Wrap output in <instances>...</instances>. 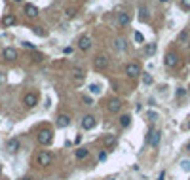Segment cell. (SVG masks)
<instances>
[{"label": "cell", "instance_id": "cell-1", "mask_svg": "<svg viewBox=\"0 0 190 180\" xmlns=\"http://www.w3.org/2000/svg\"><path fill=\"white\" fill-rule=\"evenodd\" d=\"M107 66H108V57L105 53H99L93 57V68L95 70H105Z\"/></svg>", "mask_w": 190, "mask_h": 180}, {"label": "cell", "instance_id": "cell-2", "mask_svg": "<svg viewBox=\"0 0 190 180\" xmlns=\"http://www.w3.org/2000/svg\"><path fill=\"white\" fill-rule=\"evenodd\" d=\"M38 142H40L42 146H50V144L53 142V133H51L50 129H42V131L38 133Z\"/></svg>", "mask_w": 190, "mask_h": 180}, {"label": "cell", "instance_id": "cell-3", "mask_svg": "<svg viewBox=\"0 0 190 180\" xmlns=\"http://www.w3.org/2000/svg\"><path fill=\"white\" fill-rule=\"evenodd\" d=\"M38 99H40L38 93H32V91H30V93H27V95L23 97V104H25L27 108H32V106L38 104Z\"/></svg>", "mask_w": 190, "mask_h": 180}, {"label": "cell", "instance_id": "cell-4", "mask_svg": "<svg viewBox=\"0 0 190 180\" xmlns=\"http://www.w3.org/2000/svg\"><path fill=\"white\" fill-rule=\"evenodd\" d=\"M51 159H53V155H51V152H48V150H44V152H40V154H38V157H36V161H38V165H42V167H46V165H50V163H51Z\"/></svg>", "mask_w": 190, "mask_h": 180}, {"label": "cell", "instance_id": "cell-5", "mask_svg": "<svg viewBox=\"0 0 190 180\" xmlns=\"http://www.w3.org/2000/svg\"><path fill=\"white\" fill-rule=\"evenodd\" d=\"M126 74H127L129 78H137V76L141 74V66H139L137 63H127V65H126Z\"/></svg>", "mask_w": 190, "mask_h": 180}, {"label": "cell", "instance_id": "cell-6", "mask_svg": "<svg viewBox=\"0 0 190 180\" xmlns=\"http://www.w3.org/2000/svg\"><path fill=\"white\" fill-rule=\"evenodd\" d=\"M78 48H80L82 51H87L89 48H91V36H89V34H82L80 38H78Z\"/></svg>", "mask_w": 190, "mask_h": 180}, {"label": "cell", "instance_id": "cell-7", "mask_svg": "<svg viewBox=\"0 0 190 180\" xmlns=\"http://www.w3.org/2000/svg\"><path fill=\"white\" fill-rule=\"evenodd\" d=\"M164 63H165V66H167V68H173V66H177V63H179V55H177V53H173V51L165 53V59H164Z\"/></svg>", "mask_w": 190, "mask_h": 180}, {"label": "cell", "instance_id": "cell-8", "mask_svg": "<svg viewBox=\"0 0 190 180\" xmlns=\"http://www.w3.org/2000/svg\"><path fill=\"white\" fill-rule=\"evenodd\" d=\"M107 108H108L110 114H118V112L122 110V100H120V99H110L108 104H107Z\"/></svg>", "mask_w": 190, "mask_h": 180}, {"label": "cell", "instance_id": "cell-9", "mask_svg": "<svg viewBox=\"0 0 190 180\" xmlns=\"http://www.w3.org/2000/svg\"><path fill=\"white\" fill-rule=\"evenodd\" d=\"M0 25H2L4 29L15 25V15H14V14H4V15H2V19H0Z\"/></svg>", "mask_w": 190, "mask_h": 180}, {"label": "cell", "instance_id": "cell-10", "mask_svg": "<svg viewBox=\"0 0 190 180\" xmlns=\"http://www.w3.org/2000/svg\"><path fill=\"white\" fill-rule=\"evenodd\" d=\"M97 125V121H95V118L93 116H84V119H82V129H86V131H89V129H93Z\"/></svg>", "mask_w": 190, "mask_h": 180}, {"label": "cell", "instance_id": "cell-11", "mask_svg": "<svg viewBox=\"0 0 190 180\" xmlns=\"http://www.w3.org/2000/svg\"><path fill=\"white\" fill-rule=\"evenodd\" d=\"M2 57H4L6 61H15V59H17V49H14V48H4V49H2Z\"/></svg>", "mask_w": 190, "mask_h": 180}, {"label": "cell", "instance_id": "cell-12", "mask_svg": "<svg viewBox=\"0 0 190 180\" xmlns=\"http://www.w3.org/2000/svg\"><path fill=\"white\" fill-rule=\"evenodd\" d=\"M160 139H162V133H160V131H150V137H148V144L152 146V148H156V146L160 144Z\"/></svg>", "mask_w": 190, "mask_h": 180}, {"label": "cell", "instance_id": "cell-13", "mask_svg": "<svg viewBox=\"0 0 190 180\" xmlns=\"http://www.w3.org/2000/svg\"><path fill=\"white\" fill-rule=\"evenodd\" d=\"M19 140L17 139H10L8 140V144H6V150L10 152V154H15V152H19Z\"/></svg>", "mask_w": 190, "mask_h": 180}, {"label": "cell", "instance_id": "cell-14", "mask_svg": "<svg viewBox=\"0 0 190 180\" xmlns=\"http://www.w3.org/2000/svg\"><path fill=\"white\" fill-rule=\"evenodd\" d=\"M129 21H131L129 14H126V12H120V14H118V25L126 27V25H129Z\"/></svg>", "mask_w": 190, "mask_h": 180}, {"label": "cell", "instance_id": "cell-15", "mask_svg": "<svg viewBox=\"0 0 190 180\" xmlns=\"http://www.w3.org/2000/svg\"><path fill=\"white\" fill-rule=\"evenodd\" d=\"M25 14H27L29 17H36V15H38V8H36L34 4H25Z\"/></svg>", "mask_w": 190, "mask_h": 180}, {"label": "cell", "instance_id": "cell-16", "mask_svg": "<svg viewBox=\"0 0 190 180\" xmlns=\"http://www.w3.org/2000/svg\"><path fill=\"white\" fill-rule=\"evenodd\" d=\"M69 125H71V118H69V116H65V114H63V116H59V118H57V127L65 129V127H69Z\"/></svg>", "mask_w": 190, "mask_h": 180}, {"label": "cell", "instance_id": "cell-17", "mask_svg": "<svg viewBox=\"0 0 190 180\" xmlns=\"http://www.w3.org/2000/svg\"><path fill=\"white\" fill-rule=\"evenodd\" d=\"M72 74H74V78H76V80H82V78L86 76V72H84V68H82V66H74V68H72Z\"/></svg>", "mask_w": 190, "mask_h": 180}, {"label": "cell", "instance_id": "cell-18", "mask_svg": "<svg viewBox=\"0 0 190 180\" xmlns=\"http://www.w3.org/2000/svg\"><path fill=\"white\" fill-rule=\"evenodd\" d=\"M87 155H89V150H87V148H78V150H76V157H78V159H86Z\"/></svg>", "mask_w": 190, "mask_h": 180}, {"label": "cell", "instance_id": "cell-19", "mask_svg": "<svg viewBox=\"0 0 190 180\" xmlns=\"http://www.w3.org/2000/svg\"><path fill=\"white\" fill-rule=\"evenodd\" d=\"M139 19H141V21H147V19H148V10H147V6H141V8H139Z\"/></svg>", "mask_w": 190, "mask_h": 180}, {"label": "cell", "instance_id": "cell-20", "mask_svg": "<svg viewBox=\"0 0 190 180\" xmlns=\"http://www.w3.org/2000/svg\"><path fill=\"white\" fill-rule=\"evenodd\" d=\"M129 123H131V116L129 114H124V116L120 118V125L122 127H129Z\"/></svg>", "mask_w": 190, "mask_h": 180}, {"label": "cell", "instance_id": "cell-21", "mask_svg": "<svg viewBox=\"0 0 190 180\" xmlns=\"http://www.w3.org/2000/svg\"><path fill=\"white\" fill-rule=\"evenodd\" d=\"M89 91H91V95H99L101 93V85L99 84H89Z\"/></svg>", "mask_w": 190, "mask_h": 180}, {"label": "cell", "instance_id": "cell-22", "mask_svg": "<svg viewBox=\"0 0 190 180\" xmlns=\"http://www.w3.org/2000/svg\"><path fill=\"white\" fill-rule=\"evenodd\" d=\"M116 49L118 51H124L126 49V40L124 38H116Z\"/></svg>", "mask_w": 190, "mask_h": 180}, {"label": "cell", "instance_id": "cell-23", "mask_svg": "<svg viewBox=\"0 0 190 180\" xmlns=\"http://www.w3.org/2000/svg\"><path fill=\"white\" fill-rule=\"evenodd\" d=\"M144 53H147V55H154V53H156V44H147Z\"/></svg>", "mask_w": 190, "mask_h": 180}, {"label": "cell", "instance_id": "cell-24", "mask_svg": "<svg viewBox=\"0 0 190 180\" xmlns=\"http://www.w3.org/2000/svg\"><path fill=\"white\" fill-rule=\"evenodd\" d=\"M181 169L184 173H190V159H183L181 161Z\"/></svg>", "mask_w": 190, "mask_h": 180}, {"label": "cell", "instance_id": "cell-25", "mask_svg": "<svg viewBox=\"0 0 190 180\" xmlns=\"http://www.w3.org/2000/svg\"><path fill=\"white\" fill-rule=\"evenodd\" d=\"M65 15L69 17V19H72V17L76 15V10H74V8H67V10H65Z\"/></svg>", "mask_w": 190, "mask_h": 180}, {"label": "cell", "instance_id": "cell-26", "mask_svg": "<svg viewBox=\"0 0 190 180\" xmlns=\"http://www.w3.org/2000/svg\"><path fill=\"white\" fill-rule=\"evenodd\" d=\"M143 84L144 85H150L152 84V76L150 74H143Z\"/></svg>", "mask_w": 190, "mask_h": 180}, {"label": "cell", "instance_id": "cell-27", "mask_svg": "<svg viewBox=\"0 0 190 180\" xmlns=\"http://www.w3.org/2000/svg\"><path fill=\"white\" fill-rule=\"evenodd\" d=\"M32 30H34V34H38V36H46V30H42V27H32Z\"/></svg>", "mask_w": 190, "mask_h": 180}, {"label": "cell", "instance_id": "cell-28", "mask_svg": "<svg viewBox=\"0 0 190 180\" xmlns=\"http://www.w3.org/2000/svg\"><path fill=\"white\" fill-rule=\"evenodd\" d=\"M133 38H135L137 44H143V42H144V36L141 34V32H135V34H133Z\"/></svg>", "mask_w": 190, "mask_h": 180}, {"label": "cell", "instance_id": "cell-29", "mask_svg": "<svg viewBox=\"0 0 190 180\" xmlns=\"http://www.w3.org/2000/svg\"><path fill=\"white\" fill-rule=\"evenodd\" d=\"M181 6L183 10H190V0H181Z\"/></svg>", "mask_w": 190, "mask_h": 180}, {"label": "cell", "instance_id": "cell-30", "mask_svg": "<svg viewBox=\"0 0 190 180\" xmlns=\"http://www.w3.org/2000/svg\"><path fill=\"white\" fill-rule=\"evenodd\" d=\"M21 44H23L27 49H36V46H34V44H30V42H21Z\"/></svg>", "mask_w": 190, "mask_h": 180}, {"label": "cell", "instance_id": "cell-31", "mask_svg": "<svg viewBox=\"0 0 190 180\" xmlns=\"http://www.w3.org/2000/svg\"><path fill=\"white\" fill-rule=\"evenodd\" d=\"M82 103L89 106V104H93V99H89V97H82Z\"/></svg>", "mask_w": 190, "mask_h": 180}, {"label": "cell", "instance_id": "cell-32", "mask_svg": "<svg viewBox=\"0 0 190 180\" xmlns=\"http://www.w3.org/2000/svg\"><path fill=\"white\" fill-rule=\"evenodd\" d=\"M186 36H188V32L184 30V32H181V36H179V40H186Z\"/></svg>", "mask_w": 190, "mask_h": 180}, {"label": "cell", "instance_id": "cell-33", "mask_svg": "<svg viewBox=\"0 0 190 180\" xmlns=\"http://www.w3.org/2000/svg\"><path fill=\"white\" fill-rule=\"evenodd\" d=\"M183 95H184V89H179V91H177V97H179V99H181Z\"/></svg>", "mask_w": 190, "mask_h": 180}, {"label": "cell", "instance_id": "cell-34", "mask_svg": "<svg viewBox=\"0 0 190 180\" xmlns=\"http://www.w3.org/2000/svg\"><path fill=\"white\" fill-rule=\"evenodd\" d=\"M165 178V173H160V176H158V180H164Z\"/></svg>", "mask_w": 190, "mask_h": 180}, {"label": "cell", "instance_id": "cell-35", "mask_svg": "<svg viewBox=\"0 0 190 180\" xmlns=\"http://www.w3.org/2000/svg\"><path fill=\"white\" fill-rule=\"evenodd\" d=\"M21 180H34L32 176H25V178H21Z\"/></svg>", "mask_w": 190, "mask_h": 180}, {"label": "cell", "instance_id": "cell-36", "mask_svg": "<svg viewBox=\"0 0 190 180\" xmlns=\"http://www.w3.org/2000/svg\"><path fill=\"white\" fill-rule=\"evenodd\" d=\"M12 2H15V4H19V2H23V0H12Z\"/></svg>", "mask_w": 190, "mask_h": 180}, {"label": "cell", "instance_id": "cell-37", "mask_svg": "<svg viewBox=\"0 0 190 180\" xmlns=\"http://www.w3.org/2000/svg\"><path fill=\"white\" fill-rule=\"evenodd\" d=\"M186 150H188V152H190V142H188V144H186Z\"/></svg>", "mask_w": 190, "mask_h": 180}, {"label": "cell", "instance_id": "cell-38", "mask_svg": "<svg viewBox=\"0 0 190 180\" xmlns=\"http://www.w3.org/2000/svg\"><path fill=\"white\" fill-rule=\"evenodd\" d=\"M4 82V76H0V84H2Z\"/></svg>", "mask_w": 190, "mask_h": 180}, {"label": "cell", "instance_id": "cell-39", "mask_svg": "<svg viewBox=\"0 0 190 180\" xmlns=\"http://www.w3.org/2000/svg\"><path fill=\"white\" fill-rule=\"evenodd\" d=\"M160 2H164V4H165V2H169V0H160Z\"/></svg>", "mask_w": 190, "mask_h": 180}, {"label": "cell", "instance_id": "cell-40", "mask_svg": "<svg viewBox=\"0 0 190 180\" xmlns=\"http://www.w3.org/2000/svg\"><path fill=\"white\" fill-rule=\"evenodd\" d=\"M0 173H2V165H0Z\"/></svg>", "mask_w": 190, "mask_h": 180}, {"label": "cell", "instance_id": "cell-41", "mask_svg": "<svg viewBox=\"0 0 190 180\" xmlns=\"http://www.w3.org/2000/svg\"><path fill=\"white\" fill-rule=\"evenodd\" d=\"M108 180H114V178H108Z\"/></svg>", "mask_w": 190, "mask_h": 180}]
</instances>
